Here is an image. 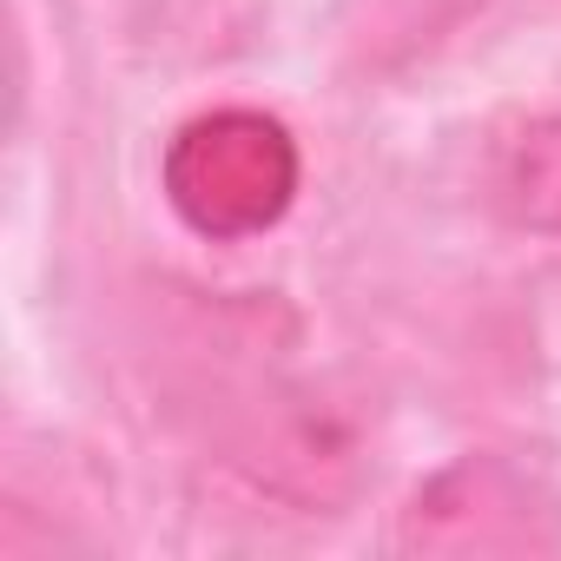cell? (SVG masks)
Listing matches in <instances>:
<instances>
[{
	"mask_svg": "<svg viewBox=\"0 0 561 561\" xmlns=\"http://www.w3.org/2000/svg\"><path fill=\"white\" fill-rule=\"evenodd\" d=\"M185 351V410L205 423L218 462L305 508H324L351 489V436L277 357L264 311H211Z\"/></svg>",
	"mask_w": 561,
	"mask_h": 561,
	"instance_id": "cell-1",
	"label": "cell"
},
{
	"mask_svg": "<svg viewBox=\"0 0 561 561\" xmlns=\"http://www.w3.org/2000/svg\"><path fill=\"white\" fill-rule=\"evenodd\" d=\"M159 192L192 238L244 244L291 218L305 192V146L264 106H205L165 139Z\"/></svg>",
	"mask_w": 561,
	"mask_h": 561,
	"instance_id": "cell-2",
	"label": "cell"
},
{
	"mask_svg": "<svg viewBox=\"0 0 561 561\" xmlns=\"http://www.w3.org/2000/svg\"><path fill=\"white\" fill-rule=\"evenodd\" d=\"M403 554H554L561 508L502 456H456L397 508Z\"/></svg>",
	"mask_w": 561,
	"mask_h": 561,
	"instance_id": "cell-3",
	"label": "cell"
},
{
	"mask_svg": "<svg viewBox=\"0 0 561 561\" xmlns=\"http://www.w3.org/2000/svg\"><path fill=\"white\" fill-rule=\"evenodd\" d=\"M489 198L515 231L561 238V113H541L495 146Z\"/></svg>",
	"mask_w": 561,
	"mask_h": 561,
	"instance_id": "cell-4",
	"label": "cell"
},
{
	"mask_svg": "<svg viewBox=\"0 0 561 561\" xmlns=\"http://www.w3.org/2000/svg\"><path fill=\"white\" fill-rule=\"evenodd\" d=\"M489 0H364L357 14V60L390 73V67H410L423 54H436L449 34H462Z\"/></svg>",
	"mask_w": 561,
	"mask_h": 561,
	"instance_id": "cell-5",
	"label": "cell"
}]
</instances>
